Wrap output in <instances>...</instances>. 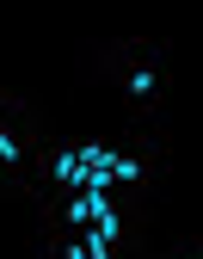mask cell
<instances>
[{
	"label": "cell",
	"instance_id": "5b68a950",
	"mask_svg": "<svg viewBox=\"0 0 203 259\" xmlns=\"http://www.w3.org/2000/svg\"><path fill=\"white\" fill-rule=\"evenodd\" d=\"M31 259H135V253H117V247L92 241V235H43V247Z\"/></svg>",
	"mask_w": 203,
	"mask_h": 259
},
{
	"label": "cell",
	"instance_id": "8992f818",
	"mask_svg": "<svg viewBox=\"0 0 203 259\" xmlns=\"http://www.w3.org/2000/svg\"><path fill=\"white\" fill-rule=\"evenodd\" d=\"M166 259H203V241H179V247L166 253Z\"/></svg>",
	"mask_w": 203,
	"mask_h": 259
},
{
	"label": "cell",
	"instance_id": "3957f363",
	"mask_svg": "<svg viewBox=\"0 0 203 259\" xmlns=\"http://www.w3.org/2000/svg\"><path fill=\"white\" fill-rule=\"evenodd\" d=\"M43 117L31 111L19 93H0V191H25L37 179V148H43Z\"/></svg>",
	"mask_w": 203,
	"mask_h": 259
},
{
	"label": "cell",
	"instance_id": "277c9868",
	"mask_svg": "<svg viewBox=\"0 0 203 259\" xmlns=\"http://www.w3.org/2000/svg\"><path fill=\"white\" fill-rule=\"evenodd\" d=\"M86 185H92V136H43L31 198L37 191H86Z\"/></svg>",
	"mask_w": 203,
	"mask_h": 259
},
{
	"label": "cell",
	"instance_id": "7a4b0ae2",
	"mask_svg": "<svg viewBox=\"0 0 203 259\" xmlns=\"http://www.w3.org/2000/svg\"><path fill=\"white\" fill-rule=\"evenodd\" d=\"M166 167V136L160 130H129V136L105 142L92 136V191L111 198H148V185Z\"/></svg>",
	"mask_w": 203,
	"mask_h": 259
},
{
	"label": "cell",
	"instance_id": "6da1fadb",
	"mask_svg": "<svg viewBox=\"0 0 203 259\" xmlns=\"http://www.w3.org/2000/svg\"><path fill=\"white\" fill-rule=\"evenodd\" d=\"M86 74H98L117 93V105L135 117V130H154V117L166 111V93H173V56L160 37H117V44L86 50Z\"/></svg>",
	"mask_w": 203,
	"mask_h": 259
}]
</instances>
